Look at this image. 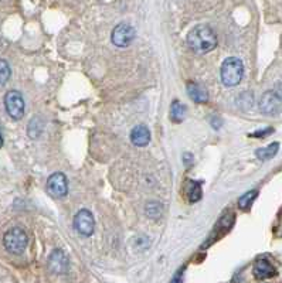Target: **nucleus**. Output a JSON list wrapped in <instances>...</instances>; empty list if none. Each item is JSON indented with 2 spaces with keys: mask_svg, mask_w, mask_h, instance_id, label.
<instances>
[{
  "mask_svg": "<svg viewBox=\"0 0 282 283\" xmlns=\"http://www.w3.org/2000/svg\"><path fill=\"white\" fill-rule=\"evenodd\" d=\"M3 146V136H2V133H0V148Z\"/></svg>",
  "mask_w": 282,
  "mask_h": 283,
  "instance_id": "5701e85b",
  "label": "nucleus"
},
{
  "mask_svg": "<svg viewBox=\"0 0 282 283\" xmlns=\"http://www.w3.org/2000/svg\"><path fill=\"white\" fill-rule=\"evenodd\" d=\"M187 93L190 99H193L197 104H204V102L209 101V92H207V89L203 85L197 84V82H189Z\"/></svg>",
  "mask_w": 282,
  "mask_h": 283,
  "instance_id": "f8f14e48",
  "label": "nucleus"
},
{
  "mask_svg": "<svg viewBox=\"0 0 282 283\" xmlns=\"http://www.w3.org/2000/svg\"><path fill=\"white\" fill-rule=\"evenodd\" d=\"M275 275H276V270L265 258H260V259L255 261V263H254V276L258 280L269 279V277H274Z\"/></svg>",
  "mask_w": 282,
  "mask_h": 283,
  "instance_id": "9d476101",
  "label": "nucleus"
},
{
  "mask_svg": "<svg viewBox=\"0 0 282 283\" xmlns=\"http://www.w3.org/2000/svg\"><path fill=\"white\" fill-rule=\"evenodd\" d=\"M130 142L135 146H146L151 142V132L145 125H137L130 132Z\"/></svg>",
  "mask_w": 282,
  "mask_h": 283,
  "instance_id": "9b49d317",
  "label": "nucleus"
},
{
  "mask_svg": "<svg viewBox=\"0 0 282 283\" xmlns=\"http://www.w3.org/2000/svg\"><path fill=\"white\" fill-rule=\"evenodd\" d=\"M278 150H279V143H278V142H274V143L268 145L267 148L258 149V150L255 152V155H257V157H258L260 160H268V159H272V157L278 153Z\"/></svg>",
  "mask_w": 282,
  "mask_h": 283,
  "instance_id": "4468645a",
  "label": "nucleus"
},
{
  "mask_svg": "<svg viewBox=\"0 0 282 283\" xmlns=\"http://www.w3.org/2000/svg\"><path fill=\"white\" fill-rule=\"evenodd\" d=\"M5 106L9 116L13 119H22L24 115V99L19 91H9L5 95Z\"/></svg>",
  "mask_w": 282,
  "mask_h": 283,
  "instance_id": "20e7f679",
  "label": "nucleus"
},
{
  "mask_svg": "<svg viewBox=\"0 0 282 283\" xmlns=\"http://www.w3.org/2000/svg\"><path fill=\"white\" fill-rule=\"evenodd\" d=\"M29 244V237L20 226H13L3 237V245L10 254L22 255Z\"/></svg>",
  "mask_w": 282,
  "mask_h": 283,
  "instance_id": "7ed1b4c3",
  "label": "nucleus"
},
{
  "mask_svg": "<svg viewBox=\"0 0 282 283\" xmlns=\"http://www.w3.org/2000/svg\"><path fill=\"white\" fill-rule=\"evenodd\" d=\"M27 132H29L30 137H33V139H36V137H38L41 134V132H43V122L40 120V118L31 119Z\"/></svg>",
  "mask_w": 282,
  "mask_h": 283,
  "instance_id": "f3484780",
  "label": "nucleus"
},
{
  "mask_svg": "<svg viewBox=\"0 0 282 283\" xmlns=\"http://www.w3.org/2000/svg\"><path fill=\"white\" fill-rule=\"evenodd\" d=\"M272 132H274L272 127H267V129H262V130H257V132H254L250 136L251 137H265V136H269Z\"/></svg>",
  "mask_w": 282,
  "mask_h": 283,
  "instance_id": "aec40b11",
  "label": "nucleus"
},
{
  "mask_svg": "<svg viewBox=\"0 0 282 283\" xmlns=\"http://www.w3.org/2000/svg\"><path fill=\"white\" fill-rule=\"evenodd\" d=\"M244 77V65L237 57H230L224 60L221 65V81L225 86H236Z\"/></svg>",
  "mask_w": 282,
  "mask_h": 283,
  "instance_id": "f03ea898",
  "label": "nucleus"
},
{
  "mask_svg": "<svg viewBox=\"0 0 282 283\" xmlns=\"http://www.w3.org/2000/svg\"><path fill=\"white\" fill-rule=\"evenodd\" d=\"M47 191L49 194L56 198H61L67 196L68 193V184L67 177L63 173H54L47 180Z\"/></svg>",
  "mask_w": 282,
  "mask_h": 283,
  "instance_id": "0eeeda50",
  "label": "nucleus"
},
{
  "mask_svg": "<svg viewBox=\"0 0 282 283\" xmlns=\"http://www.w3.org/2000/svg\"><path fill=\"white\" fill-rule=\"evenodd\" d=\"M74 228L75 231L84 237H91L95 229L94 215L88 210H80L74 217Z\"/></svg>",
  "mask_w": 282,
  "mask_h": 283,
  "instance_id": "423d86ee",
  "label": "nucleus"
},
{
  "mask_svg": "<svg viewBox=\"0 0 282 283\" xmlns=\"http://www.w3.org/2000/svg\"><path fill=\"white\" fill-rule=\"evenodd\" d=\"M186 112H187V108L184 104H181L180 101H173L172 105H170V119L173 120L174 123H180L181 120L186 118Z\"/></svg>",
  "mask_w": 282,
  "mask_h": 283,
  "instance_id": "ddd939ff",
  "label": "nucleus"
},
{
  "mask_svg": "<svg viewBox=\"0 0 282 283\" xmlns=\"http://www.w3.org/2000/svg\"><path fill=\"white\" fill-rule=\"evenodd\" d=\"M49 268H50L53 273H57V275L65 273L68 270V259H67V256H65L63 251L56 249L50 255V258H49Z\"/></svg>",
  "mask_w": 282,
  "mask_h": 283,
  "instance_id": "1a4fd4ad",
  "label": "nucleus"
},
{
  "mask_svg": "<svg viewBox=\"0 0 282 283\" xmlns=\"http://www.w3.org/2000/svg\"><path fill=\"white\" fill-rule=\"evenodd\" d=\"M258 196V190H250L247 191L246 194H243L241 197L239 198V207L241 210H248L251 204L254 203V200Z\"/></svg>",
  "mask_w": 282,
  "mask_h": 283,
  "instance_id": "dca6fc26",
  "label": "nucleus"
},
{
  "mask_svg": "<svg viewBox=\"0 0 282 283\" xmlns=\"http://www.w3.org/2000/svg\"><path fill=\"white\" fill-rule=\"evenodd\" d=\"M145 211H146V214L149 215V217H153V218H156V217L162 215L163 207H162V204H160V203H158V201H152V203L146 204Z\"/></svg>",
  "mask_w": 282,
  "mask_h": 283,
  "instance_id": "6ab92c4d",
  "label": "nucleus"
},
{
  "mask_svg": "<svg viewBox=\"0 0 282 283\" xmlns=\"http://www.w3.org/2000/svg\"><path fill=\"white\" fill-rule=\"evenodd\" d=\"M10 75H12V70H10L9 63L6 60H0V86L8 82Z\"/></svg>",
  "mask_w": 282,
  "mask_h": 283,
  "instance_id": "a211bd4d",
  "label": "nucleus"
},
{
  "mask_svg": "<svg viewBox=\"0 0 282 283\" xmlns=\"http://www.w3.org/2000/svg\"><path fill=\"white\" fill-rule=\"evenodd\" d=\"M183 273H184V269H180L176 275L173 276V279L170 280V283H181L183 282Z\"/></svg>",
  "mask_w": 282,
  "mask_h": 283,
  "instance_id": "412c9836",
  "label": "nucleus"
},
{
  "mask_svg": "<svg viewBox=\"0 0 282 283\" xmlns=\"http://www.w3.org/2000/svg\"><path fill=\"white\" fill-rule=\"evenodd\" d=\"M282 98L275 91L265 92L260 99V109L265 115H276L281 111Z\"/></svg>",
  "mask_w": 282,
  "mask_h": 283,
  "instance_id": "6e6552de",
  "label": "nucleus"
},
{
  "mask_svg": "<svg viewBox=\"0 0 282 283\" xmlns=\"http://www.w3.org/2000/svg\"><path fill=\"white\" fill-rule=\"evenodd\" d=\"M135 28L132 27L128 23H119L115 28L112 30L111 40L115 44L116 47H128L130 42L135 40Z\"/></svg>",
  "mask_w": 282,
  "mask_h": 283,
  "instance_id": "39448f33",
  "label": "nucleus"
},
{
  "mask_svg": "<svg viewBox=\"0 0 282 283\" xmlns=\"http://www.w3.org/2000/svg\"><path fill=\"white\" fill-rule=\"evenodd\" d=\"M275 92H276V93H278V95H279V97L282 98V84L278 85V88L275 89Z\"/></svg>",
  "mask_w": 282,
  "mask_h": 283,
  "instance_id": "4be33fe9",
  "label": "nucleus"
},
{
  "mask_svg": "<svg viewBox=\"0 0 282 283\" xmlns=\"http://www.w3.org/2000/svg\"><path fill=\"white\" fill-rule=\"evenodd\" d=\"M187 198L190 203H197L202 198V187H200V183H197V181H189Z\"/></svg>",
  "mask_w": 282,
  "mask_h": 283,
  "instance_id": "2eb2a0df",
  "label": "nucleus"
},
{
  "mask_svg": "<svg viewBox=\"0 0 282 283\" xmlns=\"http://www.w3.org/2000/svg\"><path fill=\"white\" fill-rule=\"evenodd\" d=\"M187 45L197 54H206L217 45V37L213 28L206 24H199L187 34Z\"/></svg>",
  "mask_w": 282,
  "mask_h": 283,
  "instance_id": "f257e3e1",
  "label": "nucleus"
}]
</instances>
